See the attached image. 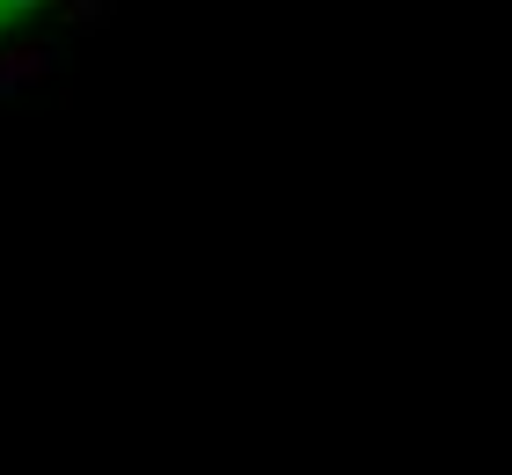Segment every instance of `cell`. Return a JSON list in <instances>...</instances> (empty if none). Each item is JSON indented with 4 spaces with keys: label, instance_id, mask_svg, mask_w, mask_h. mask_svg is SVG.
<instances>
[{
    "label": "cell",
    "instance_id": "1",
    "mask_svg": "<svg viewBox=\"0 0 512 475\" xmlns=\"http://www.w3.org/2000/svg\"><path fill=\"white\" fill-rule=\"evenodd\" d=\"M15 8H30V0H0V15H15Z\"/></svg>",
    "mask_w": 512,
    "mask_h": 475
}]
</instances>
